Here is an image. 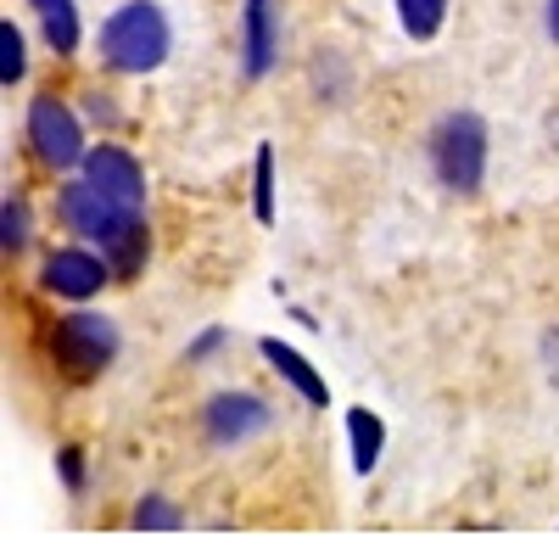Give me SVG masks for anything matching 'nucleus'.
Here are the masks:
<instances>
[{"instance_id":"1","label":"nucleus","mask_w":559,"mask_h":543,"mask_svg":"<svg viewBox=\"0 0 559 543\" xmlns=\"http://www.w3.org/2000/svg\"><path fill=\"white\" fill-rule=\"evenodd\" d=\"M62 219L73 224L84 241H96L118 263V275H134L140 258H146V224H140V213L134 208H118L96 186H84V179L62 191Z\"/></svg>"},{"instance_id":"2","label":"nucleus","mask_w":559,"mask_h":543,"mask_svg":"<svg viewBox=\"0 0 559 543\" xmlns=\"http://www.w3.org/2000/svg\"><path fill=\"white\" fill-rule=\"evenodd\" d=\"M102 57L118 73L163 68V57H168V17H163V7H152V0H129V7H118L107 17V28H102Z\"/></svg>"},{"instance_id":"3","label":"nucleus","mask_w":559,"mask_h":543,"mask_svg":"<svg viewBox=\"0 0 559 543\" xmlns=\"http://www.w3.org/2000/svg\"><path fill=\"white\" fill-rule=\"evenodd\" d=\"M431 163H437V179L448 191L471 197L487 174V123L476 113H448L431 129Z\"/></svg>"},{"instance_id":"4","label":"nucleus","mask_w":559,"mask_h":543,"mask_svg":"<svg viewBox=\"0 0 559 543\" xmlns=\"http://www.w3.org/2000/svg\"><path fill=\"white\" fill-rule=\"evenodd\" d=\"M51 353L73 381H90V376H102L112 365L118 331H112V320H102V314H68V320H57V331H51Z\"/></svg>"},{"instance_id":"5","label":"nucleus","mask_w":559,"mask_h":543,"mask_svg":"<svg viewBox=\"0 0 559 543\" xmlns=\"http://www.w3.org/2000/svg\"><path fill=\"white\" fill-rule=\"evenodd\" d=\"M28 146H34V157H39L45 168H73V163L90 157L79 118H73L57 96H39V102L28 107Z\"/></svg>"},{"instance_id":"6","label":"nucleus","mask_w":559,"mask_h":543,"mask_svg":"<svg viewBox=\"0 0 559 543\" xmlns=\"http://www.w3.org/2000/svg\"><path fill=\"white\" fill-rule=\"evenodd\" d=\"M84 186H96L102 197H112L118 208H134L146 202V174H140V163L123 152V146H96L84 157Z\"/></svg>"},{"instance_id":"7","label":"nucleus","mask_w":559,"mask_h":543,"mask_svg":"<svg viewBox=\"0 0 559 543\" xmlns=\"http://www.w3.org/2000/svg\"><path fill=\"white\" fill-rule=\"evenodd\" d=\"M45 286H51L57 297L84 303V297H96L107 286V263L96 252H84V247H62V252L45 258Z\"/></svg>"},{"instance_id":"8","label":"nucleus","mask_w":559,"mask_h":543,"mask_svg":"<svg viewBox=\"0 0 559 543\" xmlns=\"http://www.w3.org/2000/svg\"><path fill=\"white\" fill-rule=\"evenodd\" d=\"M202 421H207V437L213 442H241V437H252V432L269 426V410H263L252 392H218L207 410H202Z\"/></svg>"},{"instance_id":"9","label":"nucleus","mask_w":559,"mask_h":543,"mask_svg":"<svg viewBox=\"0 0 559 543\" xmlns=\"http://www.w3.org/2000/svg\"><path fill=\"white\" fill-rule=\"evenodd\" d=\"M258 347H263V358H269V365H274L280 376H286V381H292V387H297V392L313 403V410H324V403H331V387H324V376L308 365V358H302L297 347H286L280 337H263Z\"/></svg>"},{"instance_id":"10","label":"nucleus","mask_w":559,"mask_h":543,"mask_svg":"<svg viewBox=\"0 0 559 543\" xmlns=\"http://www.w3.org/2000/svg\"><path fill=\"white\" fill-rule=\"evenodd\" d=\"M28 7H34L45 39H51V51L73 57L79 51V7H73V0H28Z\"/></svg>"},{"instance_id":"11","label":"nucleus","mask_w":559,"mask_h":543,"mask_svg":"<svg viewBox=\"0 0 559 543\" xmlns=\"http://www.w3.org/2000/svg\"><path fill=\"white\" fill-rule=\"evenodd\" d=\"M274 62V17H269V0H247V73H269Z\"/></svg>"},{"instance_id":"12","label":"nucleus","mask_w":559,"mask_h":543,"mask_svg":"<svg viewBox=\"0 0 559 543\" xmlns=\"http://www.w3.org/2000/svg\"><path fill=\"white\" fill-rule=\"evenodd\" d=\"M347 432H353V471H376L381 460V442H386V426L381 415H369V410H347Z\"/></svg>"},{"instance_id":"13","label":"nucleus","mask_w":559,"mask_h":543,"mask_svg":"<svg viewBox=\"0 0 559 543\" xmlns=\"http://www.w3.org/2000/svg\"><path fill=\"white\" fill-rule=\"evenodd\" d=\"M397 17L408 39H437L442 17H448V0H397Z\"/></svg>"},{"instance_id":"14","label":"nucleus","mask_w":559,"mask_h":543,"mask_svg":"<svg viewBox=\"0 0 559 543\" xmlns=\"http://www.w3.org/2000/svg\"><path fill=\"white\" fill-rule=\"evenodd\" d=\"M23 34H17V23L7 17V23H0V84H17L23 79Z\"/></svg>"},{"instance_id":"15","label":"nucleus","mask_w":559,"mask_h":543,"mask_svg":"<svg viewBox=\"0 0 559 543\" xmlns=\"http://www.w3.org/2000/svg\"><path fill=\"white\" fill-rule=\"evenodd\" d=\"M0 241H7V252H17L28 241V208H23V197H12L7 208H0Z\"/></svg>"},{"instance_id":"16","label":"nucleus","mask_w":559,"mask_h":543,"mask_svg":"<svg viewBox=\"0 0 559 543\" xmlns=\"http://www.w3.org/2000/svg\"><path fill=\"white\" fill-rule=\"evenodd\" d=\"M258 219L274 224V152L258 146Z\"/></svg>"},{"instance_id":"17","label":"nucleus","mask_w":559,"mask_h":543,"mask_svg":"<svg viewBox=\"0 0 559 543\" xmlns=\"http://www.w3.org/2000/svg\"><path fill=\"white\" fill-rule=\"evenodd\" d=\"M134 527H179V510H174L168 499H140Z\"/></svg>"},{"instance_id":"18","label":"nucleus","mask_w":559,"mask_h":543,"mask_svg":"<svg viewBox=\"0 0 559 543\" xmlns=\"http://www.w3.org/2000/svg\"><path fill=\"white\" fill-rule=\"evenodd\" d=\"M62 476H68V487H79V482H84V465H79V448H62Z\"/></svg>"},{"instance_id":"19","label":"nucleus","mask_w":559,"mask_h":543,"mask_svg":"<svg viewBox=\"0 0 559 543\" xmlns=\"http://www.w3.org/2000/svg\"><path fill=\"white\" fill-rule=\"evenodd\" d=\"M548 34H554V45H559V0H548Z\"/></svg>"}]
</instances>
